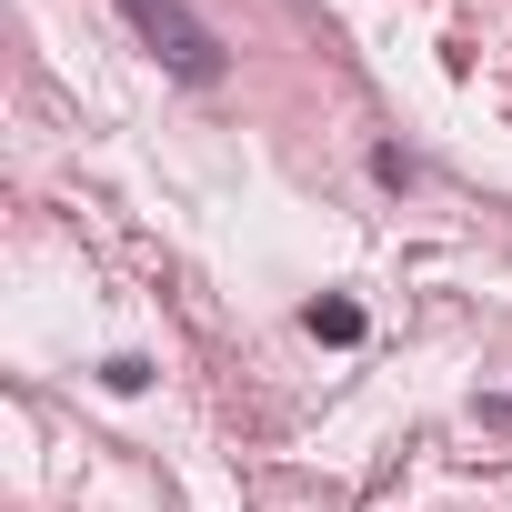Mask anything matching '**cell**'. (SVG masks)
I'll return each mask as SVG.
<instances>
[{
  "label": "cell",
  "mask_w": 512,
  "mask_h": 512,
  "mask_svg": "<svg viewBox=\"0 0 512 512\" xmlns=\"http://www.w3.org/2000/svg\"><path fill=\"white\" fill-rule=\"evenodd\" d=\"M312 332L322 342H362V302H312Z\"/></svg>",
  "instance_id": "2"
},
{
  "label": "cell",
  "mask_w": 512,
  "mask_h": 512,
  "mask_svg": "<svg viewBox=\"0 0 512 512\" xmlns=\"http://www.w3.org/2000/svg\"><path fill=\"white\" fill-rule=\"evenodd\" d=\"M121 21L161 51L171 81H221V41H211V21L191 11V0H121Z\"/></svg>",
  "instance_id": "1"
}]
</instances>
